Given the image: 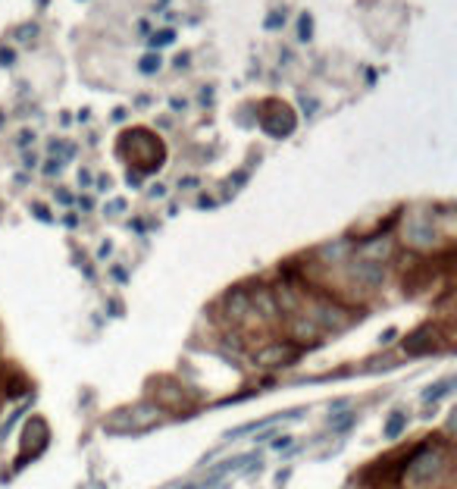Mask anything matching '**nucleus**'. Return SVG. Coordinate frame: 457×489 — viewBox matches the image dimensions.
I'll list each match as a JSON object with an SVG mask.
<instances>
[{
	"label": "nucleus",
	"mask_w": 457,
	"mask_h": 489,
	"mask_svg": "<svg viewBox=\"0 0 457 489\" xmlns=\"http://www.w3.org/2000/svg\"><path fill=\"white\" fill-rule=\"evenodd\" d=\"M285 19H288L285 10H273L266 19H263V29H266V31H275V29H282V25H285Z\"/></svg>",
	"instance_id": "nucleus-18"
},
{
	"label": "nucleus",
	"mask_w": 457,
	"mask_h": 489,
	"mask_svg": "<svg viewBox=\"0 0 457 489\" xmlns=\"http://www.w3.org/2000/svg\"><path fill=\"white\" fill-rule=\"evenodd\" d=\"M163 420V411L154 405V401H138L135 408H125V411H116L110 417L113 426H129V430H144V426H154Z\"/></svg>",
	"instance_id": "nucleus-6"
},
{
	"label": "nucleus",
	"mask_w": 457,
	"mask_h": 489,
	"mask_svg": "<svg viewBox=\"0 0 457 489\" xmlns=\"http://www.w3.org/2000/svg\"><path fill=\"white\" fill-rule=\"evenodd\" d=\"M451 386H454V382H451V380L435 382V386H429V389H426V392H423V398H426V401H438V395L451 392Z\"/></svg>",
	"instance_id": "nucleus-19"
},
{
	"label": "nucleus",
	"mask_w": 457,
	"mask_h": 489,
	"mask_svg": "<svg viewBox=\"0 0 457 489\" xmlns=\"http://www.w3.org/2000/svg\"><path fill=\"white\" fill-rule=\"evenodd\" d=\"M47 442H50L47 424H44L41 417H31L29 424H25V433H22V458H19V464H25L29 458L41 455V451L47 449Z\"/></svg>",
	"instance_id": "nucleus-10"
},
{
	"label": "nucleus",
	"mask_w": 457,
	"mask_h": 489,
	"mask_svg": "<svg viewBox=\"0 0 457 489\" xmlns=\"http://www.w3.org/2000/svg\"><path fill=\"white\" fill-rule=\"evenodd\" d=\"M444 470V449L442 445H419L404 467V480L413 486H429Z\"/></svg>",
	"instance_id": "nucleus-2"
},
{
	"label": "nucleus",
	"mask_w": 457,
	"mask_h": 489,
	"mask_svg": "<svg viewBox=\"0 0 457 489\" xmlns=\"http://www.w3.org/2000/svg\"><path fill=\"white\" fill-rule=\"evenodd\" d=\"M404 426H407V414L404 411H394L392 417H388V426H385V436L388 439H398L401 433H404Z\"/></svg>",
	"instance_id": "nucleus-15"
},
{
	"label": "nucleus",
	"mask_w": 457,
	"mask_h": 489,
	"mask_svg": "<svg viewBox=\"0 0 457 489\" xmlns=\"http://www.w3.org/2000/svg\"><path fill=\"white\" fill-rule=\"evenodd\" d=\"M119 154L131 163L135 173H157L166 160L163 141L147 129H129L119 135Z\"/></svg>",
	"instance_id": "nucleus-1"
},
{
	"label": "nucleus",
	"mask_w": 457,
	"mask_h": 489,
	"mask_svg": "<svg viewBox=\"0 0 457 489\" xmlns=\"http://www.w3.org/2000/svg\"><path fill=\"white\" fill-rule=\"evenodd\" d=\"M313 38V16L310 13H300L298 16V41H310Z\"/></svg>",
	"instance_id": "nucleus-17"
},
{
	"label": "nucleus",
	"mask_w": 457,
	"mask_h": 489,
	"mask_svg": "<svg viewBox=\"0 0 457 489\" xmlns=\"http://www.w3.org/2000/svg\"><path fill=\"white\" fill-rule=\"evenodd\" d=\"M150 389H154V405L160 408L163 414H188L194 408L191 395H188L175 380H160Z\"/></svg>",
	"instance_id": "nucleus-5"
},
{
	"label": "nucleus",
	"mask_w": 457,
	"mask_h": 489,
	"mask_svg": "<svg viewBox=\"0 0 457 489\" xmlns=\"http://www.w3.org/2000/svg\"><path fill=\"white\" fill-rule=\"evenodd\" d=\"M351 420H354V417H351V414H348V417L332 420V430H338V433H342V430H348V426H351Z\"/></svg>",
	"instance_id": "nucleus-22"
},
{
	"label": "nucleus",
	"mask_w": 457,
	"mask_h": 489,
	"mask_svg": "<svg viewBox=\"0 0 457 489\" xmlns=\"http://www.w3.org/2000/svg\"><path fill=\"white\" fill-rule=\"evenodd\" d=\"M250 295V313L257 311V317H263L269 323V320H279L282 313H279V304H275V295H273V288H266V286H257L254 292H248Z\"/></svg>",
	"instance_id": "nucleus-12"
},
{
	"label": "nucleus",
	"mask_w": 457,
	"mask_h": 489,
	"mask_svg": "<svg viewBox=\"0 0 457 489\" xmlns=\"http://www.w3.org/2000/svg\"><path fill=\"white\" fill-rule=\"evenodd\" d=\"M344 257H351V242H344V238L319 248V261H326V263H338V261H344Z\"/></svg>",
	"instance_id": "nucleus-14"
},
{
	"label": "nucleus",
	"mask_w": 457,
	"mask_h": 489,
	"mask_svg": "<svg viewBox=\"0 0 457 489\" xmlns=\"http://www.w3.org/2000/svg\"><path fill=\"white\" fill-rule=\"evenodd\" d=\"M173 41H175V29H160L157 35H150V44H154L157 50L166 47V44H173Z\"/></svg>",
	"instance_id": "nucleus-20"
},
{
	"label": "nucleus",
	"mask_w": 457,
	"mask_h": 489,
	"mask_svg": "<svg viewBox=\"0 0 457 489\" xmlns=\"http://www.w3.org/2000/svg\"><path fill=\"white\" fill-rule=\"evenodd\" d=\"M160 66H163V56H160V54H154V50H150V54H144L141 60H138V69H141L144 75L160 72Z\"/></svg>",
	"instance_id": "nucleus-16"
},
{
	"label": "nucleus",
	"mask_w": 457,
	"mask_h": 489,
	"mask_svg": "<svg viewBox=\"0 0 457 489\" xmlns=\"http://www.w3.org/2000/svg\"><path fill=\"white\" fill-rule=\"evenodd\" d=\"M0 63H6V66H10V63H13V50H0Z\"/></svg>",
	"instance_id": "nucleus-23"
},
{
	"label": "nucleus",
	"mask_w": 457,
	"mask_h": 489,
	"mask_svg": "<svg viewBox=\"0 0 457 489\" xmlns=\"http://www.w3.org/2000/svg\"><path fill=\"white\" fill-rule=\"evenodd\" d=\"M257 123H260V129L266 132V135L273 138H288L294 132V110L285 104V100L279 98H266L260 107H257Z\"/></svg>",
	"instance_id": "nucleus-3"
},
{
	"label": "nucleus",
	"mask_w": 457,
	"mask_h": 489,
	"mask_svg": "<svg viewBox=\"0 0 457 489\" xmlns=\"http://www.w3.org/2000/svg\"><path fill=\"white\" fill-rule=\"evenodd\" d=\"M294 355H298V348H294L291 342H266L254 351V364L263 370H275V367H282V364L294 361Z\"/></svg>",
	"instance_id": "nucleus-11"
},
{
	"label": "nucleus",
	"mask_w": 457,
	"mask_h": 489,
	"mask_svg": "<svg viewBox=\"0 0 457 489\" xmlns=\"http://www.w3.org/2000/svg\"><path fill=\"white\" fill-rule=\"evenodd\" d=\"M223 307H225V313H229L232 323H244L248 313H250V295L244 292V288H235V292H229L223 298Z\"/></svg>",
	"instance_id": "nucleus-13"
},
{
	"label": "nucleus",
	"mask_w": 457,
	"mask_h": 489,
	"mask_svg": "<svg viewBox=\"0 0 457 489\" xmlns=\"http://www.w3.org/2000/svg\"><path fill=\"white\" fill-rule=\"evenodd\" d=\"M348 276L357 288H363V292H376V288L385 282V267H382V263H369V261L354 257L351 267H348Z\"/></svg>",
	"instance_id": "nucleus-8"
},
{
	"label": "nucleus",
	"mask_w": 457,
	"mask_h": 489,
	"mask_svg": "<svg viewBox=\"0 0 457 489\" xmlns=\"http://www.w3.org/2000/svg\"><path fill=\"white\" fill-rule=\"evenodd\" d=\"M401 238H404V244L413 248V251H432L438 242H442V235H438V223L429 219V217L404 219V226H401Z\"/></svg>",
	"instance_id": "nucleus-4"
},
{
	"label": "nucleus",
	"mask_w": 457,
	"mask_h": 489,
	"mask_svg": "<svg viewBox=\"0 0 457 489\" xmlns=\"http://www.w3.org/2000/svg\"><path fill=\"white\" fill-rule=\"evenodd\" d=\"M307 317H310L319 329H342V326H348L351 313L344 311L342 304H335L332 298H319V301H313V304H310Z\"/></svg>",
	"instance_id": "nucleus-7"
},
{
	"label": "nucleus",
	"mask_w": 457,
	"mask_h": 489,
	"mask_svg": "<svg viewBox=\"0 0 457 489\" xmlns=\"http://www.w3.org/2000/svg\"><path fill=\"white\" fill-rule=\"evenodd\" d=\"M285 332H288V342L294 345V348H304V345H316L319 339H323V329H319L316 323H313L307 313H291L285 323Z\"/></svg>",
	"instance_id": "nucleus-9"
},
{
	"label": "nucleus",
	"mask_w": 457,
	"mask_h": 489,
	"mask_svg": "<svg viewBox=\"0 0 457 489\" xmlns=\"http://www.w3.org/2000/svg\"><path fill=\"white\" fill-rule=\"evenodd\" d=\"M16 38H19V41H31V38H38V25L35 22H31V25H19Z\"/></svg>",
	"instance_id": "nucleus-21"
},
{
	"label": "nucleus",
	"mask_w": 457,
	"mask_h": 489,
	"mask_svg": "<svg viewBox=\"0 0 457 489\" xmlns=\"http://www.w3.org/2000/svg\"><path fill=\"white\" fill-rule=\"evenodd\" d=\"M175 66H179V69H182V66H188V54H182V56H175Z\"/></svg>",
	"instance_id": "nucleus-24"
}]
</instances>
